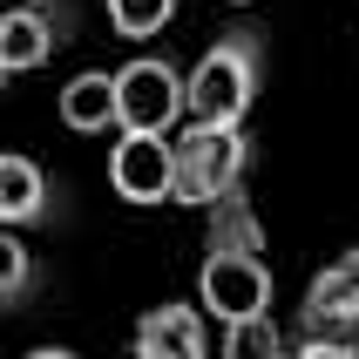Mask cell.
I'll list each match as a JSON object with an SVG mask.
<instances>
[{
	"label": "cell",
	"mask_w": 359,
	"mask_h": 359,
	"mask_svg": "<svg viewBox=\"0 0 359 359\" xmlns=\"http://www.w3.org/2000/svg\"><path fill=\"white\" fill-rule=\"evenodd\" d=\"M278 346H285V339H278V325L264 319V312H258V319L224 325V353H231V359H271Z\"/></svg>",
	"instance_id": "obj_13"
},
{
	"label": "cell",
	"mask_w": 359,
	"mask_h": 359,
	"mask_svg": "<svg viewBox=\"0 0 359 359\" xmlns=\"http://www.w3.org/2000/svg\"><path fill=\"white\" fill-rule=\"evenodd\" d=\"M346 325H359V251L325 264L305 292V332H346Z\"/></svg>",
	"instance_id": "obj_9"
},
{
	"label": "cell",
	"mask_w": 359,
	"mask_h": 359,
	"mask_svg": "<svg viewBox=\"0 0 359 359\" xmlns=\"http://www.w3.org/2000/svg\"><path fill=\"white\" fill-rule=\"evenodd\" d=\"M183 116V68L170 55H136L116 68V129H177Z\"/></svg>",
	"instance_id": "obj_5"
},
{
	"label": "cell",
	"mask_w": 359,
	"mask_h": 359,
	"mask_svg": "<svg viewBox=\"0 0 359 359\" xmlns=\"http://www.w3.org/2000/svg\"><path fill=\"white\" fill-rule=\"evenodd\" d=\"M109 183L122 203H170V183H177L170 136L163 129H122L109 149Z\"/></svg>",
	"instance_id": "obj_6"
},
{
	"label": "cell",
	"mask_w": 359,
	"mask_h": 359,
	"mask_svg": "<svg viewBox=\"0 0 359 359\" xmlns=\"http://www.w3.org/2000/svg\"><path fill=\"white\" fill-rule=\"evenodd\" d=\"M258 75H264V41L251 34V27H224L197 55V68L183 75V116L244 122L251 102H258Z\"/></svg>",
	"instance_id": "obj_2"
},
{
	"label": "cell",
	"mask_w": 359,
	"mask_h": 359,
	"mask_svg": "<svg viewBox=\"0 0 359 359\" xmlns=\"http://www.w3.org/2000/svg\"><path fill=\"white\" fill-rule=\"evenodd\" d=\"M0 88H7V61H0Z\"/></svg>",
	"instance_id": "obj_14"
},
{
	"label": "cell",
	"mask_w": 359,
	"mask_h": 359,
	"mask_svg": "<svg viewBox=\"0 0 359 359\" xmlns=\"http://www.w3.org/2000/svg\"><path fill=\"white\" fill-rule=\"evenodd\" d=\"M136 353L142 359H203V353H210L203 312H197V305H183V299L156 305V312L136 325Z\"/></svg>",
	"instance_id": "obj_8"
},
{
	"label": "cell",
	"mask_w": 359,
	"mask_h": 359,
	"mask_svg": "<svg viewBox=\"0 0 359 359\" xmlns=\"http://www.w3.org/2000/svg\"><path fill=\"white\" fill-rule=\"evenodd\" d=\"M109 7V27H116L122 41H149L170 27V14H177V0H102Z\"/></svg>",
	"instance_id": "obj_12"
},
{
	"label": "cell",
	"mask_w": 359,
	"mask_h": 359,
	"mask_svg": "<svg viewBox=\"0 0 359 359\" xmlns=\"http://www.w3.org/2000/svg\"><path fill=\"white\" fill-rule=\"evenodd\" d=\"M61 122H68L75 136L116 129V75H109V68H81V75H68V88H61Z\"/></svg>",
	"instance_id": "obj_10"
},
{
	"label": "cell",
	"mask_w": 359,
	"mask_h": 359,
	"mask_svg": "<svg viewBox=\"0 0 359 359\" xmlns=\"http://www.w3.org/2000/svg\"><path fill=\"white\" fill-rule=\"evenodd\" d=\"M75 41V0H14L0 14V61L7 75H34Z\"/></svg>",
	"instance_id": "obj_4"
},
{
	"label": "cell",
	"mask_w": 359,
	"mask_h": 359,
	"mask_svg": "<svg viewBox=\"0 0 359 359\" xmlns=\"http://www.w3.org/2000/svg\"><path fill=\"white\" fill-rule=\"evenodd\" d=\"M238 7H244V0H238Z\"/></svg>",
	"instance_id": "obj_15"
},
{
	"label": "cell",
	"mask_w": 359,
	"mask_h": 359,
	"mask_svg": "<svg viewBox=\"0 0 359 359\" xmlns=\"http://www.w3.org/2000/svg\"><path fill=\"white\" fill-rule=\"evenodd\" d=\"M55 217V183L34 156L20 149H0V224H48Z\"/></svg>",
	"instance_id": "obj_7"
},
{
	"label": "cell",
	"mask_w": 359,
	"mask_h": 359,
	"mask_svg": "<svg viewBox=\"0 0 359 359\" xmlns=\"http://www.w3.org/2000/svg\"><path fill=\"white\" fill-rule=\"evenodd\" d=\"M197 292H203V312L224 325L238 319H258L271 312V264H264V231H258V210L251 197L224 190L210 203V231H203V271H197Z\"/></svg>",
	"instance_id": "obj_1"
},
{
	"label": "cell",
	"mask_w": 359,
	"mask_h": 359,
	"mask_svg": "<svg viewBox=\"0 0 359 359\" xmlns=\"http://www.w3.org/2000/svg\"><path fill=\"white\" fill-rule=\"evenodd\" d=\"M34 292V251L14 238V224H0V312H14Z\"/></svg>",
	"instance_id": "obj_11"
},
{
	"label": "cell",
	"mask_w": 359,
	"mask_h": 359,
	"mask_svg": "<svg viewBox=\"0 0 359 359\" xmlns=\"http://www.w3.org/2000/svg\"><path fill=\"white\" fill-rule=\"evenodd\" d=\"M170 156H177V183H170V203H217L224 190H238L244 170H251V136L244 122H183V136H170Z\"/></svg>",
	"instance_id": "obj_3"
}]
</instances>
